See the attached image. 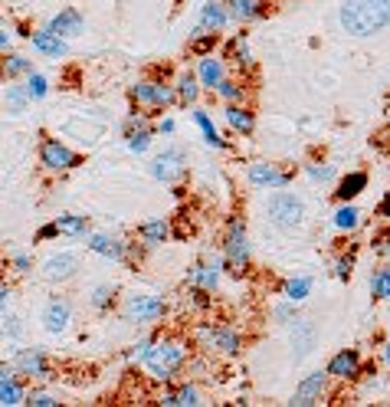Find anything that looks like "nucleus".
<instances>
[{"label":"nucleus","instance_id":"1","mask_svg":"<svg viewBox=\"0 0 390 407\" xmlns=\"http://www.w3.org/2000/svg\"><path fill=\"white\" fill-rule=\"evenodd\" d=\"M338 20L354 37H374L390 27V0H344Z\"/></svg>","mask_w":390,"mask_h":407},{"label":"nucleus","instance_id":"2","mask_svg":"<svg viewBox=\"0 0 390 407\" xmlns=\"http://www.w3.org/2000/svg\"><path fill=\"white\" fill-rule=\"evenodd\" d=\"M181 365H184L181 341H158V345L148 348V355H144V368L151 371V378H161V381L171 378Z\"/></svg>","mask_w":390,"mask_h":407},{"label":"nucleus","instance_id":"3","mask_svg":"<svg viewBox=\"0 0 390 407\" xmlns=\"http://www.w3.org/2000/svg\"><path fill=\"white\" fill-rule=\"evenodd\" d=\"M266 214L272 224H279V227H298V224H302V200L286 194V190H279V194L269 198Z\"/></svg>","mask_w":390,"mask_h":407},{"label":"nucleus","instance_id":"4","mask_svg":"<svg viewBox=\"0 0 390 407\" xmlns=\"http://www.w3.org/2000/svg\"><path fill=\"white\" fill-rule=\"evenodd\" d=\"M223 253H227V266L233 273H243L246 269V260H249V243H246V233H243V220H229V233H227V243H223Z\"/></svg>","mask_w":390,"mask_h":407},{"label":"nucleus","instance_id":"5","mask_svg":"<svg viewBox=\"0 0 390 407\" xmlns=\"http://www.w3.org/2000/svg\"><path fill=\"white\" fill-rule=\"evenodd\" d=\"M125 315L134 319V322H154L164 315V299L158 296H132L128 305H125Z\"/></svg>","mask_w":390,"mask_h":407},{"label":"nucleus","instance_id":"6","mask_svg":"<svg viewBox=\"0 0 390 407\" xmlns=\"http://www.w3.org/2000/svg\"><path fill=\"white\" fill-rule=\"evenodd\" d=\"M325 384H328V371H315V375H308V378L295 388V394H292V404L295 407H312V404H318L322 401V394H325Z\"/></svg>","mask_w":390,"mask_h":407},{"label":"nucleus","instance_id":"7","mask_svg":"<svg viewBox=\"0 0 390 407\" xmlns=\"http://www.w3.org/2000/svg\"><path fill=\"white\" fill-rule=\"evenodd\" d=\"M39 162L46 164V168H53V171H66V168H73V164H76V154L69 152V148L59 142V138H46V142H43V148H39Z\"/></svg>","mask_w":390,"mask_h":407},{"label":"nucleus","instance_id":"8","mask_svg":"<svg viewBox=\"0 0 390 407\" xmlns=\"http://www.w3.org/2000/svg\"><path fill=\"white\" fill-rule=\"evenodd\" d=\"M154 178L158 181H177L184 174V152H177V148H171V152H164V154H158L154 158Z\"/></svg>","mask_w":390,"mask_h":407},{"label":"nucleus","instance_id":"9","mask_svg":"<svg viewBox=\"0 0 390 407\" xmlns=\"http://www.w3.org/2000/svg\"><path fill=\"white\" fill-rule=\"evenodd\" d=\"M132 99L141 105H158V109H164L168 102H174V92L168 85H158V83H138L132 89Z\"/></svg>","mask_w":390,"mask_h":407},{"label":"nucleus","instance_id":"10","mask_svg":"<svg viewBox=\"0 0 390 407\" xmlns=\"http://www.w3.org/2000/svg\"><path fill=\"white\" fill-rule=\"evenodd\" d=\"M227 20H229V7L207 4V7L200 10V20H197V27H194V33H220V30L227 27Z\"/></svg>","mask_w":390,"mask_h":407},{"label":"nucleus","instance_id":"11","mask_svg":"<svg viewBox=\"0 0 390 407\" xmlns=\"http://www.w3.org/2000/svg\"><path fill=\"white\" fill-rule=\"evenodd\" d=\"M76 266H79V256L76 253L49 256L46 263H43V276H46L49 283H56V279H69V276L76 273Z\"/></svg>","mask_w":390,"mask_h":407},{"label":"nucleus","instance_id":"12","mask_svg":"<svg viewBox=\"0 0 390 407\" xmlns=\"http://www.w3.org/2000/svg\"><path fill=\"white\" fill-rule=\"evenodd\" d=\"M249 184H256V188H286L289 174H282L276 164H253L249 168Z\"/></svg>","mask_w":390,"mask_h":407},{"label":"nucleus","instance_id":"13","mask_svg":"<svg viewBox=\"0 0 390 407\" xmlns=\"http://www.w3.org/2000/svg\"><path fill=\"white\" fill-rule=\"evenodd\" d=\"M358 371H361V358H358L354 348L338 351V355L328 361V375H332V378H354Z\"/></svg>","mask_w":390,"mask_h":407},{"label":"nucleus","instance_id":"14","mask_svg":"<svg viewBox=\"0 0 390 407\" xmlns=\"http://www.w3.org/2000/svg\"><path fill=\"white\" fill-rule=\"evenodd\" d=\"M30 40H33V49H37V53H43V56H53V59L66 56V43H63V40H59L49 27L39 30V33H33Z\"/></svg>","mask_w":390,"mask_h":407},{"label":"nucleus","instance_id":"15","mask_svg":"<svg viewBox=\"0 0 390 407\" xmlns=\"http://www.w3.org/2000/svg\"><path fill=\"white\" fill-rule=\"evenodd\" d=\"M49 30H53L56 37H76V33H82L79 10H63V13H56V17L49 20Z\"/></svg>","mask_w":390,"mask_h":407},{"label":"nucleus","instance_id":"16","mask_svg":"<svg viewBox=\"0 0 390 407\" xmlns=\"http://www.w3.org/2000/svg\"><path fill=\"white\" fill-rule=\"evenodd\" d=\"M43 322H46V332H63L69 325V303L66 299H53L46 305V312H43Z\"/></svg>","mask_w":390,"mask_h":407},{"label":"nucleus","instance_id":"17","mask_svg":"<svg viewBox=\"0 0 390 407\" xmlns=\"http://www.w3.org/2000/svg\"><path fill=\"white\" fill-rule=\"evenodd\" d=\"M312 341H315V329L308 319H295V329H292V345L298 351H295V358H302V355H308L312 351Z\"/></svg>","mask_w":390,"mask_h":407},{"label":"nucleus","instance_id":"18","mask_svg":"<svg viewBox=\"0 0 390 407\" xmlns=\"http://www.w3.org/2000/svg\"><path fill=\"white\" fill-rule=\"evenodd\" d=\"M364 188H367V174H364V171H354V174H348V178L338 184V190H334V194H338V200H344V204H348V200L358 198Z\"/></svg>","mask_w":390,"mask_h":407},{"label":"nucleus","instance_id":"19","mask_svg":"<svg viewBox=\"0 0 390 407\" xmlns=\"http://www.w3.org/2000/svg\"><path fill=\"white\" fill-rule=\"evenodd\" d=\"M229 17L233 20H256L263 17V0H229Z\"/></svg>","mask_w":390,"mask_h":407},{"label":"nucleus","instance_id":"20","mask_svg":"<svg viewBox=\"0 0 390 407\" xmlns=\"http://www.w3.org/2000/svg\"><path fill=\"white\" fill-rule=\"evenodd\" d=\"M200 83L217 92L220 83H223V63H220V59H203V63H200Z\"/></svg>","mask_w":390,"mask_h":407},{"label":"nucleus","instance_id":"21","mask_svg":"<svg viewBox=\"0 0 390 407\" xmlns=\"http://www.w3.org/2000/svg\"><path fill=\"white\" fill-rule=\"evenodd\" d=\"M210 345L220 348L223 355H237V351H239V335H237V332H229V329H213Z\"/></svg>","mask_w":390,"mask_h":407},{"label":"nucleus","instance_id":"22","mask_svg":"<svg viewBox=\"0 0 390 407\" xmlns=\"http://www.w3.org/2000/svg\"><path fill=\"white\" fill-rule=\"evenodd\" d=\"M161 404H168V407H191V404H200V394H197V388L184 384V388H177L174 394H164Z\"/></svg>","mask_w":390,"mask_h":407},{"label":"nucleus","instance_id":"23","mask_svg":"<svg viewBox=\"0 0 390 407\" xmlns=\"http://www.w3.org/2000/svg\"><path fill=\"white\" fill-rule=\"evenodd\" d=\"M227 122L237 128V132H243V135H249L253 132V112H246V109H239V105H227Z\"/></svg>","mask_w":390,"mask_h":407},{"label":"nucleus","instance_id":"24","mask_svg":"<svg viewBox=\"0 0 390 407\" xmlns=\"http://www.w3.org/2000/svg\"><path fill=\"white\" fill-rule=\"evenodd\" d=\"M20 368L33 375V378H46L49 368H46V358L39 355V351H27V355H20Z\"/></svg>","mask_w":390,"mask_h":407},{"label":"nucleus","instance_id":"25","mask_svg":"<svg viewBox=\"0 0 390 407\" xmlns=\"http://www.w3.org/2000/svg\"><path fill=\"white\" fill-rule=\"evenodd\" d=\"M217 279H220V273H217V263L213 266H194L191 269V283L194 286H203V289H213V286H217Z\"/></svg>","mask_w":390,"mask_h":407},{"label":"nucleus","instance_id":"26","mask_svg":"<svg viewBox=\"0 0 390 407\" xmlns=\"http://www.w3.org/2000/svg\"><path fill=\"white\" fill-rule=\"evenodd\" d=\"M89 250H96V253H102V256H112V260H122V253H125V246L112 237H92Z\"/></svg>","mask_w":390,"mask_h":407},{"label":"nucleus","instance_id":"27","mask_svg":"<svg viewBox=\"0 0 390 407\" xmlns=\"http://www.w3.org/2000/svg\"><path fill=\"white\" fill-rule=\"evenodd\" d=\"M194 122L200 125V132H203L207 145H213V148H223V138L217 135V128H213V122H210V115H207V112H194Z\"/></svg>","mask_w":390,"mask_h":407},{"label":"nucleus","instance_id":"28","mask_svg":"<svg viewBox=\"0 0 390 407\" xmlns=\"http://www.w3.org/2000/svg\"><path fill=\"white\" fill-rule=\"evenodd\" d=\"M27 99H30V92H20V85H7V95H4V102H7V112H10V115H20V112H23Z\"/></svg>","mask_w":390,"mask_h":407},{"label":"nucleus","instance_id":"29","mask_svg":"<svg viewBox=\"0 0 390 407\" xmlns=\"http://www.w3.org/2000/svg\"><path fill=\"white\" fill-rule=\"evenodd\" d=\"M23 401V394H20V388L13 384V378H0V404L4 407H13Z\"/></svg>","mask_w":390,"mask_h":407},{"label":"nucleus","instance_id":"30","mask_svg":"<svg viewBox=\"0 0 390 407\" xmlns=\"http://www.w3.org/2000/svg\"><path fill=\"white\" fill-rule=\"evenodd\" d=\"M138 233H141V240H148V243H161V240L168 237V224H164V220H154V224L138 227Z\"/></svg>","mask_w":390,"mask_h":407},{"label":"nucleus","instance_id":"31","mask_svg":"<svg viewBox=\"0 0 390 407\" xmlns=\"http://www.w3.org/2000/svg\"><path fill=\"white\" fill-rule=\"evenodd\" d=\"M56 227L66 237H79V233H86V217H56Z\"/></svg>","mask_w":390,"mask_h":407},{"label":"nucleus","instance_id":"32","mask_svg":"<svg viewBox=\"0 0 390 407\" xmlns=\"http://www.w3.org/2000/svg\"><path fill=\"white\" fill-rule=\"evenodd\" d=\"M308 289H312V279H292V283H286V299L289 303H302Z\"/></svg>","mask_w":390,"mask_h":407},{"label":"nucleus","instance_id":"33","mask_svg":"<svg viewBox=\"0 0 390 407\" xmlns=\"http://www.w3.org/2000/svg\"><path fill=\"white\" fill-rule=\"evenodd\" d=\"M334 227L338 230H354L358 227V210H354L351 204H344V207L334 214Z\"/></svg>","mask_w":390,"mask_h":407},{"label":"nucleus","instance_id":"34","mask_svg":"<svg viewBox=\"0 0 390 407\" xmlns=\"http://www.w3.org/2000/svg\"><path fill=\"white\" fill-rule=\"evenodd\" d=\"M371 293L377 299H390V269H381V273H374L371 279Z\"/></svg>","mask_w":390,"mask_h":407},{"label":"nucleus","instance_id":"35","mask_svg":"<svg viewBox=\"0 0 390 407\" xmlns=\"http://www.w3.org/2000/svg\"><path fill=\"white\" fill-rule=\"evenodd\" d=\"M227 59H233V63H249V49H246V40H243V37L229 40V47H227Z\"/></svg>","mask_w":390,"mask_h":407},{"label":"nucleus","instance_id":"36","mask_svg":"<svg viewBox=\"0 0 390 407\" xmlns=\"http://www.w3.org/2000/svg\"><path fill=\"white\" fill-rule=\"evenodd\" d=\"M148 145H151V132H148V128H141V132H134L132 128V132H128V148H132V152L141 154Z\"/></svg>","mask_w":390,"mask_h":407},{"label":"nucleus","instance_id":"37","mask_svg":"<svg viewBox=\"0 0 390 407\" xmlns=\"http://www.w3.org/2000/svg\"><path fill=\"white\" fill-rule=\"evenodd\" d=\"M177 95H181L184 105H191L194 99H197V79H194V76H184L181 85H177Z\"/></svg>","mask_w":390,"mask_h":407},{"label":"nucleus","instance_id":"38","mask_svg":"<svg viewBox=\"0 0 390 407\" xmlns=\"http://www.w3.org/2000/svg\"><path fill=\"white\" fill-rule=\"evenodd\" d=\"M213 47H217V33H203V37H197V40L191 43V49L197 53V56H207Z\"/></svg>","mask_w":390,"mask_h":407},{"label":"nucleus","instance_id":"39","mask_svg":"<svg viewBox=\"0 0 390 407\" xmlns=\"http://www.w3.org/2000/svg\"><path fill=\"white\" fill-rule=\"evenodd\" d=\"M27 92H30V99H43V95H46V79L39 76V73H30Z\"/></svg>","mask_w":390,"mask_h":407},{"label":"nucleus","instance_id":"40","mask_svg":"<svg viewBox=\"0 0 390 407\" xmlns=\"http://www.w3.org/2000/svg\"><path fill=\"white\" fill-rule=\"evenodd\" d=\"M4 66H7V76H17V73H33V69H30V59H23V56H10Z\"/></svg>","mask_w":390,"mask_h":407},{"label":"nucleus","instance_id":"41","mask_svg":"<svg viewBox=\"0 0 390 407\" xmlns=\"http://www.w3.org/2000/svg\"><path fill=\"white\" fill-rule=\"evenodd\" d=\"M227 102H237V99H243V85H237V83H220V89H217Z\"/></svg>","mask_w":390,"mask_h":407},{"label":"nucleus","instance_id":"42","mask_svg":"<svg viewBox=\"0 0 390 407\" xmlns=\"http://www.w3.org/2000/svg\"><path fill=\"white\" fill-rule=\"evenodd\" d=\"M108 299H112V289H108V286H99L96 296H92V303H96L99 309H105V305H108Z\"/></svg>","mask_w":390,"mask_h":407},{"label":"nucleus","instance_id":"43","mask_svg":"<svg viewBox=\"0 0 390 407\" xmlns=\"http://www.w3.org/2000/svg\"><path fill=\"white\" fill-rule=\"evenodd\" d=\"M27 404H33V407H53L56 401L49 398V394H43V391H37V394H30V401Z\"/></svg>","mask_w":390,"mask_h":407},{"label":"nucleus","instance_id":"44","mask_svg":"<svg viewBox=\"0 0 390 407\" xmlns=\"http://www.w3.org/2000/svg\"><path fill=\"white\" fill-rule=\"evenodd\" d=\"M334 276H338V279H348V276H351V260H338V266H334Z\"/></svg>","mask_w":390,"mask_h":407},{"label":"nucleus","instance_id":"45","mask_svg":"<svg viewBox=\"0 0 390 407\" xmlns=\"http://www.w3.org/2000/svg\"><path fill=\"white\" fill-rule=\"evenodd\" d=\"M377 214H381V217H387V220H390V190H387V198H384L381 204H377Z\"/></svg>","mask_w":390,"mask_h":407},{"label":"nucleus","instance_id":"46","mask_svg":"<svg viewBox=\"0 0 390 407\" xmlns=\"http://www.w3.org/2000/svg\"><path fill=\"white\" fill-rule=\"evenodd\" d=\"M312 178L315 181H328L332 178V168H312Z\"/></svg>","mask_w":390,"mask_h":407},{"label":"nucleus","instance_id":"47","mask_svg":"<svg viewBox=\"0 0 390 407\" xmlns=\"http://www.w3.org/2000/svg\"><path fill=\"white\" fill-rule=\"evenodd\" d=\"M56 233H59V227H56V224H49V227L39 230V240H49V237H56Z\"/></svg>","mask_w":390,"mask_h":407},{"label":"nucleus","instance_id":"48","mask_svg":"<svg viewBox=\"0 0 390 407\" xmlns=\"http://www.w3.org/2000/svg\"><path fill=\"white\" fill-rule=\"evenodd\" d=\"M13 266H17L20 273H27V269H30V260H27V256H17V260H13Z\"/></svg>","mask_w":390,"mask_h":407},{"label":"nucleus","instance_id":"49","mask_svg":"<svg viewBox=\"0 0 390 407\" xmlns=\"http://www.w3.org/2000/svg\"><path fill=\"white\" fill-rule=\"evenodd\" d=\"M276 319H292V309H286V305H282V309H276Z\"/></svg>","mask_w":390,"mask_h":407},{"label":"nucleus","instance_id":"50","mask_svg":"<svg viewBox=\"0 0 390 407\" xmlns=\"http://www.w3.org/2000/svg\"><path fill=\"white\" fill-rule=\"evenodd\" d=\"M384 355H387V365H390V345H387V351H384Z\"/></svg>","mask_w":390,"mask_h":407}]
</instances>
